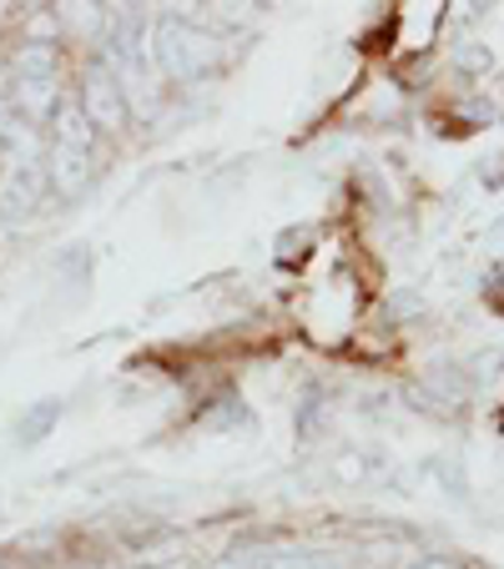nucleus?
<instances>
[{
  "mask_svg": "<svg viewBox=\"0 0 504 569\" xmlns=\"http://www.w3.org/2000/svg\"><path fill=\"white\" fill-rule=\"evenodd\" d=\"M217 56H223V46H217L213 36L192 31V26H182V21H161L157 26V61L172 76L207 71V66H217Z\"/></svg>",
  "mask_w": 504,
  "mask_h": 569,
  "instance_id": "obj_1",
  "label": "nucleus"
},
{
  "mask_svg": "<svg viewBox=\"0 0 504 569\" xmlns=\"http://www.w3.org/2000/svg\"><path fill=\"white\" fill-rule=\"evenodd\" d=\"M81 117H87L91 127H101V131H117L121 121H127V101H121L111 71H91L87 76V91H81Z\"/></svg>",
  "mask_w": 504,
  "mask_h": 569,
  "instance_id": "obj_2",
  "label": "nucleus"
},
{
  "mask_svg": "<svg viewBox=\"0 0 504 569\" xmlns=\"http://www.w3.org/2000/svg\"><path fill=\"white\" fill-rule=\"evenodd\" d=\"M36 197H41V167L21 161V167L0 177V217H26L36 207Z\"/></svg>",
  "mask_w": 504,
  "mask_h": 569,
  "instance_id": "obj_3",
  "label": "nucleus"
},
{
  "mask_svg": "<svg viewBox=\"0 0 504 569\" xmlns=\"http://www.w3.org/2000/svg\"><path fill=\"white\" fill-rule=\"evenodd\" d=\"M51 182L61 187V192H81V187L91 182V157H87V151L56 147L51 151Z\"/></svg>",
  "mask_w": 504,
  "mask_h": 569,
  "instance_id": "obj_4",
  "label": "nucleus"
},
{
  "mask_svg": "<svg viewBox=\"0 0 504 569\" xmlns=\"http://www.w3.org/2000/svg\"><path fill=\"white\" fill-rule=\"evenodd\" d=\"M16 107H21L26 117H56V111H61L56 76H46V81H21V87H16Z\"/></svg>",
  "mask_w": 504,
  "mask_h": 569,
  "instance_id": "obj_5",
  "label": "nucleus"
},
{
  "mask_svg": "<svg viewBox=\"0 0 504 569\" xmlns=\"http://www.w3.org/2000/svg\"><path fill=\"white\" fill-rule=\"evenodd\" d=\"M56 147H66V151H87V147H91V121L81 117V111L61 107V111H56Z\"/></svg>",
  "mask_w": 504,
  "mask_h": 569,
  "instance_id": "obj_6",
  "label": "nucleus"
},
{
  "mask_svg": "<svg viewBox=\"0 0 504 569\" xmlns=\"http://www.w3.org/2000/svg\"><path fill=\"white\" fill-rule=\"evenodd\" d=\"M56 419H61V403H56V398H41V403H36V409L26 413L21 429H16V439H21V443H41V439H46V429H51Z\"/></svg>",
  "mask_w": 504,
  "mask_h": 569,
  "instance_id": "obj_7",
  "label": "nucleus"
},
{
  "mask_svg": "<svg viewBox=\"0 0 504 569\" xmlns=\"http://www.w3.org/2000/svg\"><path fill=\"white\" fill-rule=\"evenodd\" d=\"M16 71H21V81H46V76H56V51L51 46H26L21 56H16Z\"/></svg>",
  "mask_w": 504,
  "mask_h": 569,
  "instance_id": "obj_8",
  "label": "nucleus"
},
{
  "mask_svg": "<svg viewBox=\"0 0 504 569\" xmlns=\"http://www.w3.org/2000/svg\"><path fill=\"white\" fill-rule=\"evenodd\" d=\"M459 66H470V71H480V66H490V56H480V46H474L470 56H459Z\"/></svg>",
  "mask_w": 504,
  "mask_h": 569,
  "instance_id": "obj_9",
  "label": "nucleus"
},
{
  "mask_svg": "<svg viewBox=\"0 0 504 569\" xmlns=\"http://www.w3.org/2000/svg\"><path fill=\"white\" fill-rule=\"evenodd\" d=\"M414 569H454L449 559H424V565H414Z\"/></svg>",
  "mask_w": 504,
  "mask_h": 569,
  "instance_id": "obj_10",
  "label": "nucleus"
},
{
  "mask_svg": "<svg viewBox=\"0 0 504 569\" xmlns=\"http://www.w3.org/2000/svg\"><path fill=\"white\" fill-rule=\"evenodd\" d=\"M500 177H504V157H500V161H494V167H490V177H484V182H500Z\"/></svg>",
  "mask_w": 504,
  "mask_h": 569,
  "instance_id": "obj_11",
  "label": "nucleus"
},
{
  "mask_svg": "<svg viewBox=\"0 0 504 569\" xmlns=\"http://www.w3.org/2000/svg\"><path fill=\"white\" fill-rule=\"evenodd\" d=\"M227 569H233V565H227Z\"/></svg>",
  "mask_w": 504,
  "mask_h": 569,
  "instance_id": "obj_12",
  "label": "nucleus"
}]
</instances>
